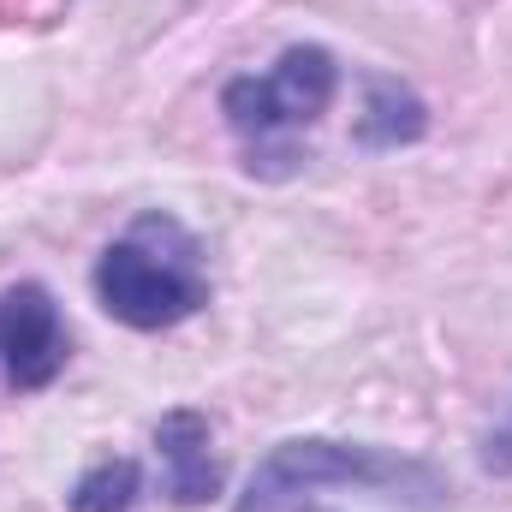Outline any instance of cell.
<instances>
[{"instance_id":"cell-1","label":"cell","mask_w":512,"mask_h":512,"mask_svg":"<svg viewBox=\"0 0 512 512\" xmlns=\"http://www.w3.org/2000/svg\"><path fill=\"white\" fill-rule=\"evenodd\" d=\"M96 298L114 322H126L137 334L197 316L209 304V268H203L197 233L173 221L167 209L137 215L96 262Z\"/></svg>"},{"instance_id":"cell-2","label":"cell","mask_w":512,"mask_h":512,"mask_svg":"<svg viewBox=\"0 0 512 512\" xmlns=\"http://www.w3.org/2000/svg\"><path fill=\"white\" fill-rule=\"evenodd\" d=\"M334 90H340V66L316 42L286 48L268 78H233L221 90V114L245 143V167L262 179H286L298 167V137L328 114Z\"/></svg>"},{"instance_id":"cell-3","label":"cell","mask_w":512,"mask_h":512,"mask_svg":"<svg viewBox=\"0 0 512 512\" xmlns=\"http://www.w3.org/2000/svg\"><path fill=\"white\" fill-rule=\"evenodd\" d=\"M316 483H376V489H417L423 501H441V477L417 459H387L376 447H334V441H286L262 459L239 512H328L304 501Z\"/></svg>"},{"instance_id":"cell-4","label":"cell","mask_w":512,"mask_h":512,"mask_svg":"<svg viewBox=\"0 0 512 512\" xmlns=\"http://www.w3.org/2000/svg\"><path fill=\"white\" fill-rule=\"evenodd\" d=\"M66 370V322L48 286L18 280L0 292V382L36 393Z\"/></svg>"},{"instance_id":"cell-5","label":"cell","mask_w":512,"mask_h":512,"mask_svg":"<svg viewBox=\"0 0 512 512\" xmlns=\"http://www.w3.org/2000/svg\"><path fill=\"white\" fill-rule=\"evenodd\" d=\"M155 453L167 465V495L179 507H203L221 495V471L209 459V417L203 411H167L155 423Z\"/></svg>"},{"instance_id":"cell-6","label":"cell","mask_w":512,"mask_h":512,"mask_svg":"<svg viewBox=\"0 0 512 512\" xmlns=\"http://www.w3.org/2000/svg\"><path fill=\"white\" fill-rule=\"evenodd\" d=\"M423 126H429V114H423V102H417L405 84L370 78V90H364V120H358V143H370V149H399V143H417Z\"/></svg>"},{"instance_id":"cell-7","label":"cell","mask_w":512,"mask_h":512,"mask_svg":"<svg viewBox=\"0 0 512 512\" xmlns=\"http://www.w3.org/2000/svg\"><path fill=\"white\" fill-rule=\"evenodd\" d=\"M143 495V471L137 459H102L96 471L78 477L72 489V512H131Z\"/></svg>"}]
</instances>
